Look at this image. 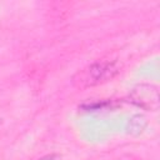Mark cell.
<instances>
[{
    "mask_svg": "<svg viewBox=\"0 0 160 160\" xmlns=\"http://www.w3.org/2000/svg\"><path fill=\"white\" fill-rule=\"evenodd\" d=\"M146 126V120L144 116L141 115H135L130 119V122H129V132L132 134V135H138L140 134Z\"/></svg>",
    "mask_w": 160,
    "mask_h": 160,
    "instance_id": "cell-3",
    "label": "cell"
},
{
    "mask_svg": "<svg viewBox=\"0 0 160 160\" xmlns=\"http://www.w3.org/2000/svg\"><path fill=\"white\" fill-rule=\"evenodd\" d=\"M130 99L142 109L155 110L159 106V90L151 84H140L132 89Z\"/></svg>",
    "mask_w": 160,
    "mask_h": 160,
    "instance_id": "cell-2",
    "label": "cell"
},
{
    "mask_svg": "<svg viewBox=\"0 0 160 160\" xmlns=\"http://www.w3.org/2000/svg\"><path fill=\"white\" fill-rule=\"evenodd\" d=\"M40 160H61V159L58 155H46V156L41 158Z\"/></svg>",
    "mask_w": 160,
    "mask_h": 160,
    "instance_id": "cell-4",
    "label": "cell"
},
{
    "mask_svg": "<svg viewBox=\"0 0 160 160\" xmlns=\"http://www.w3.org/2000/svg\"><path fill=\"white\" fill-rule=\"evenodd\" d=\"M119 65L114 61H99L76 72L72 82L76 88L84 89L109 81L119 72Z\"/></svg>",
    "mask_w": 160,
    "mask_h": 160,
    "instance_id": "cell-1",
    "label": "cell"
}]
</instances>
